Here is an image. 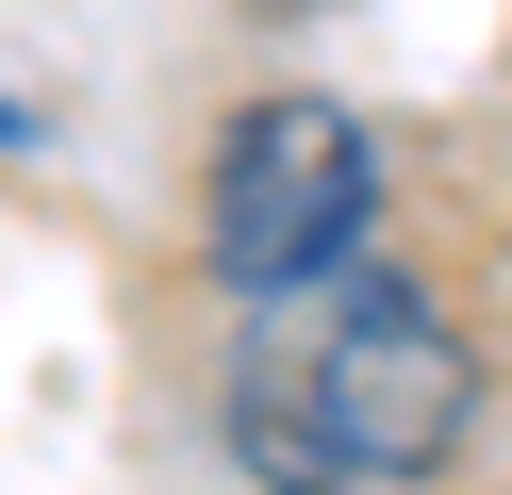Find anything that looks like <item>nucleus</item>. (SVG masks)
<instances>
[{
  "label": "nucleus",
  "mask_w": 512,
  "mask_h": 495,
  "mask_svg": "<svg viewBox=\"0 0 512 495\" xmlns=\"http://www.w3.org/2000/svg\"><path fill=\"white\" fill-rule=\"evenodd\" d=\"M364 231H380V132H364V99H331V83H265V99H232L215 182H199V264L232 281V314H265V297H314V281H347V264H380Z\"/></svg>",
  "instance_id": "f03ea898"
},
{
  "label": "nucleus",
  "mask_w": 512,
  "mask_h": 495,
  "mask_svg": "<svg viewBox=\"0 0 512 495\" xmlns=\"http://www.w3.org/2000/svg\"><path fill=\"white\" fill-rule=\"evenodd\" d=\"M479 330L430 314L397 264H347L314 297H265L215 380V446L248 495H430L479 446Z\"/></svg>",
  "instance_id": "f257e3e1"
},
{
  "label": "nucleus",
  "mask_w": 512,
  "mask_h": 495,
  "mask_svg": "<svg viewBox=\"0 0 512 495\" xmlns=\"http://www.w3.org/2000/svg\"><path fill=\"white\" fill-rule=\"evenodd\" d=\"M0 149H34V116H17V83H0Z\"/></svg>",
  "instance_id": "7ed1b4c3"
}]
</instances>
